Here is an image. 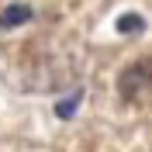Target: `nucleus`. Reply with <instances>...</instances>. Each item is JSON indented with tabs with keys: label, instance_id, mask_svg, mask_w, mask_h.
Returning <instances> with one entry per match:
<instances>
[{
	"label": "nucleus",
	"instance_id": "f257e3e1",
	"mask_svg": "<svg viewBox=\"0 0 152 152\" xmlns=\"http://www.w3.org/2000/svg\"><path fill=\"white\" fill-rule=\"evenodd\" d=\"M145 86H152V62H132V66L121 73V97L124 100H135Z\"/></svg>",
	"mask_w": 152,
	"mask_h": 152
},
{
	"label": "nucleus",
	"instance_id": "f03ea898",
	"mask_svg": "<svg viewBox=\"0 0 152 152\" xmlns=\"http://www.w3.org/2000/svg\"><path fill=\"white\" fill-rule=\"evenodd\" d=\"M31 21V7L28 4H7V7L0 10V28L10 31V28H21V24H28Z\"/></svg>",
	"mask_w": 152,
	"mask_h": 152
},
{
	"label": "nucleus",
	"instance_id": "7ed1b4c3",
	"mask_svg": "<svg viewBox=\"0 0 152 152\" xmlns=\"http://www.w3.org/2000/svg\"><path fill=\"white\" fill-rule=\"evenodd\" d=\"M118 31L121 35H138V31H145V18L142 14H121L118 18Z\"/></svg>",
	"mask_w": 152,
	"mask_h": 152
},
{
	"label": "nucleus",
	"instance_id": "20e7f679",
	"mask_svg": "<svg viewBox=\"0 0 152 152\" xmlns=\"http://www.w3.org/2000/svg\"><path fill=\"white\" fill-rule=\"evenodd\" d=\"M80 97H83V90H76L73 97H66V100H59V104H56V114H59V118H62V121H66V118H73V114H76V104H80Z\"/></svg>",
	"mask_w": 152,
	"mask_h": 152
}]
</instances>
